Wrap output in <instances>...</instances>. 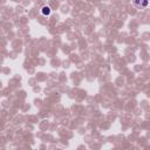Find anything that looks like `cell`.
<instances>
[{
	"instance_id": "7a4b0ae2",
	"label": "cell",
	"mask_w": 150,
	"mask_h": 150,
	"mask_svg": "<svg viewBox=\"0 0 150 150\" xmlns=\"http://www.w3.org/2000/svg\"><path fill=\"white\" fill-rule=\"evenodd\" d=\"M41 13H42L43 15L48 16V15H50V13H52V9H50V7H49V6H43V7L41 8Z\"/></svg>"
},
{
	"instance_id": "6da1fadb",
	"label": "cell",
	"mask_w": 150,
	"mask_h": 150,
	"mask_svg": "<svg viewBox=\"0 0 150 150\" xmlns=\"http://www.w3.org/2000/svg\"><path fill=\"white\" fill-rule=\"evenodd\" d=\"M134 4H135V6H137V7L144 8V7L148 6L149 0H134Z\"/></svg>"
}]
</instances>
